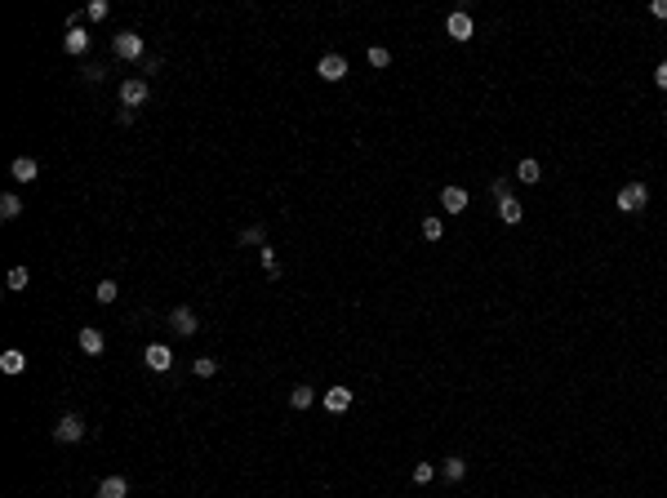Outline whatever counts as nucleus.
Instances as JSON below:
<instances>
[{
    "instance_id": "nucleus-16",
    "label": "nucleus",
    "mask_w": 667,
    "mask_h": 498,
    "mask_svg": "<svg viewBox=\"0 0 667 498\" xmlns=\"http://www.w3.org/2000/svg\"><path fill=\"white\" fill-rule=\"evenodd\" d=\"M23 365H27V356L18 352V347H9V352L0 356V370H5V374H23Z\"/></svg>"
},
{
    "instance_id": "nucleus-10",
    "label": "nucleus",
    "mask_w": 667,
    "mask_h": 498,
    "mask_svg": "<svg viewBox=\"0 0 667 498\" xmlns=\"http://www.w3.org/2000/svg\"><path fill=\"white\" fill-rule=\"evenodd\" d=\"M499 218L507 223V227H516V223L525 218V210H521V201H516V196H503V201H499Z\"/></svg>"
},
{
    "instance_id": "nucleus-5",
    "label": "nucleus",
    "mask_w": 667,
    "mask_h": 498,
    "mask_svg": "<svg viewBox=\"0 0 667 498\" xmlns=\"http://www.w3.org/2000/svg\"><path fill=\"white\" fill-rule=\"evenodd\" d=\"M169 325H174L178 334H187V338H192L196 330H201V321H196V312H192V307H174V312H169Z\"/></svg>"
},
{
    "instance_id": "nucleus-31",
    "label": "nucleus",
    "mask_w": 667,
    "mask_h": 498,
    "mask_svg": "<svg viewBox=\"0 0 667 498\" xmlns=\"http://www.w3.org/2000/svg\"><path fill=\"white\" fill-rule=\"evenodd\" d=\"M650 14H654V18H667V0H654V5H650Z\"/></svg>"
},
{
    "instance_id": "nucleus-11",
    "label": "nucleus",
    "mask_w": 667,
    "mask_h": 498,
    "mask_svg": "<svg viewBox=\"0 0 667 498\" xmlns=\"http://www.w3.org/2000/svg\"><path fill=\"white\" fill-rule=\"evenodd\" d=\"M440 205H445L449 214H463L467 210V192L463 187H445V192H440Z\"/></svg>"
},
{
    "instance_id": "nucleus-22",
    "label": "nucleus",
    "mask_w": 667,
    "mask_h": 498,
    "mask_svg": "<svg viewBox=\"0 0 667 498\" xmlns=\"http://www.w3.org/2000/svg\"><path fill=\"white\" fill-rule=\"evenodd\" d=\"M258 258H262V271H267V276H280V262H276V249H271V245H262Z\"/></svg>"
},
{
    "instance_id": "nucleus-25",
    "label": "nucleus",
    "mask_w": 667,
    "mask_h": 498,
    "mask_svg": "<svg viewBox=\"0 0 667 498\" xmlns=\"http://www.w3.org/2000/svg\"><path fill=\"white\" fill-rule=\"evenodd\" d=\"M116 280H98V303H116Z\"/></svg>"
},
{
    "instance_id": "nucleus-20",
    "label": "nucleus",
    "mask_w": 667,
    "mask_h": 498,
    "mask_svg": "<svg viewBox=\"0 0 667 498\" xmlns=\"http://www.w3.org/2000/svg\"><path fill=\"white\" fill-rule=\"evenodd\" d=\"M312 400H316L312 387H294V392H289V405H294V409H312Z\"/></svg>"
},
{
    "instance_id": "nucleus-17",
    "label": "nucleus",
    "mask_w": 667,
    "mask_h": 498,
    "mask_svg": "<svg viewBox=\"0 0 667 498\" xmlns=\"http://www.w3.org/2000/svg\"><path fill=\"white\" fill-rule=\"evenodd\" d=\"M192 374H196V378H214V374H218V361H214V356H196Z\"/></svg>"
},
{
    "instance_id": "nucleus-18",
    "label": "nucleus",
    "mask_w": 667,
    "mask_h": 498,
    "mask_svg": "<svg viewBox=\"0 0 667 498\" xmlns=\"http://www.w3.org/2000/svg\"><path fill=\"white\" fill-rule=\"evenodd\" d=\"M18 214H23V201H18V196H0V218L14 223Z\"/></svg>"
},
{
    "instance_id": "nucleus-4",
    "label": "nucleus",
    "mask_w": 667,
    "mask_h": 498,
    "mask_svg": "<svg viewBox=\"0 0 667 498\" xmlns=\"http://www.w3.org/2000/svg\"><path fill=\"white\" fill-rule=\"evenodd\" d=\"M316 71H321V80H343L347 76V58L343 54H325V58L316 63Z\"/></svg>"
},
{
    "instance_id": "nucleus-13",
    "label": "nucleus",
    "mask_w": 667,
    "mask_h": 498,
    "mask_svg": "<svg viewBox=\"0 0 667 498\" xmlns=\"http://www.w3.org/2000/svg\"><path fill=\"white\" fill-rule=\"evenodd\" d=\"M36 174H41V165H36L32 156H18V161H14V178H18V183H36Z\"/></svg>"
},
{
    "instance_id": "nucleus-3",
    "label": "nucleus",
    "mask_w": 667,
    "mask_h": 498,
    "mask_svg": "<svg viewBox=\"0 0 667 498\" xmlns=\"http://www.w3.org/2000/svg\"><path fill=\"white\" fill-rule=\"evenodd\" d=\"M80 436H84V422L76 414H63L58 427H54V440H58V445H71V440H80Z\"/></svg>"
},
{
    "instance_id": "nucleus-24",
    "label": "nucleus",
    "mask_w": 667,
    "mask_h": 498,
    "mask_svg": "<svg viewBox=\"0 0 667 498\" xmlns=\"http://www.w3.org/2000/svg\"><path fill=\"white\" fill-rule=\"evenodd\" d=\"M422 236H427V240H440V236H445V223H440V218H422Z\"/></svg>"
},
{
    "instance_id": "nucleus-14",
    "label": "nucleus",
    "mask_w": 667,
    "mask_h": 498,
    "mask_svg": "<svg viewBox=\"0 0 667 498\" xmlns=\"http://www.w3.org/2000/svg\"><path fill=\"white\" fill-rule=\"evenodd\" d=\"M125 494H129L125 476H107V481L98 485V498H125Z\"/></svg>"
},
{
    "instance_id": "nucleus-8",
    "label": "nucleus",
    "mask_w": 667,
    "mask_h": 498,
    "mask_svg": "<svg viewBox=\"0 0 667 498\" xmlns=\"http://www.w3.org/2000/svg\"><path fill=\"white\" fill-rule=\"evenodd\" d=\"M63 49H67V54H84V49H89V32H84V27H67Z\"/></svg>"
},
{
    "instance_id": "nucleus-19",
    "label": "nucleus",
    "mask_w": 667,
    "mask_h": 498,
    "mask_svg": "<svg viewBox=\"0 0 667 498\" xmlns=\"http://www.w3.org/2000/svg\"><path fill=\"white\" fill-rule=\"evenodd\" d=\"M440 472H445V481H463V476H467V463H463V458H445V463H440Z\"/></svg>"
},
{
    "instance_id": "nucleus-30",
    "label": "nucleus",
    "mask_w": 667,
    "mask_h": 498,
    "mask_svg": "<svg viewBox=\"0 0 667 498\" xmlns=\"http://www.w3.org/2000/svg\"><path fill=\"white\" fill-rule=\"evenodd\" d=\"M654 84H659V89H667V63H659V67H654Z\"/></svg>"
},
{
    "instance_id": "nucleus-9",
    "label": "nucleus",
    "mask_w": 667,
    "mask_h": 498,
    "mask_svg": "<svg viewBox=\"0 0 667 498\" xmlns=\"http://www.w3.org/2000/svg\"><path fill=\"white\" fill-rule=\"evenodd\" d=\"M347 405H352V392H347V387H330V392H325V409H330V414H347Z\"/></svg>"
},
{
    "instance_id": "nucleus-28",
    "label": "nucleus",
    "mask_w": 667,
    "mask_h": 498,
    "mask_svg": "<svg viewBox=\"0 0 667 498\" xmlns=\"http://www.w3.org/2000/svg\"><path fill=\"white\" fill-rule=\"evenodd\" d=\"M9 289H27V267H14V271H9Z\"/></svg>"
},
{
    "instance_id": "nucleus-23",
    "label": "nucleus",
    "mask_w": 667,
    "mask_h": 498,
    "mask_svg": "<svg viewBox=\"0 0 667 498\" xmlns=\"http://www.w3.org/2000/svg\"><path fill=\"white\" fill-rule=\"evenodd\" d=\"M107 0H89V5H84V18H93V23H102V18H107Z\"/></svg>"
},
{
    "instance_id": "nucleus-1",
    "label": "nucleus",
    "mask_w": 667,
    "mask_h": 498,
    "mask_svg": "<svg viewBox=\"0 0 667 498\" xmlns=\"http://www.w3.org/2000/svg\"><path fill=\"white\" fill-rule=\"evenodd\" d=\"M645 205H650V187L645 183H627L623 192H618V210L623 214H641Z\"/></svg>"
},
{
    "instance_id": "nucleus-15",
    "label": "nucleus",
    "mask_w": 667,
    "mask_h": 498,
    "mask_svg": "<svg viewBox=\"0 0 667 498\" xmlns=\"http://www.w3.org/2000/svg\"><path fill=\"white\" fill-rule=\"evenodd\" d=\"M80 352L84 356H102V334L98 330H80Z\"/></svg>"
},
{
    "instance_id": "nucleus-29",
    "label": "nucleus",
    "mask_w": 667,
    "mask_h": 498,
    "mask_svg": "<svg viewBox=\"0 0 667 498\" xmlns=\"http://www.w3.org/2000/svg\"><path fill=\"white\" fill-rule=\"evenodd\" d=\"M370 63H374V67H387V63H392V54H387V49H378V45H374V49H370Z\"/></svg>"
},
{
    "instance_id": "nucleus-27",
    "label": "nucleus",
    "mask_w": 667,
    "mask_h": 498,
    "mask_svg": "<svg viewBox=\"0 0 667 498\" xmlns=\"http://www.w3.org/2000/svg\"><path fill=\"white\" fill-rule=\"evenodd\" d=\"M240 245H262V227H245L240 231Z\"/></svg>"
},
{
    "instance_id": "nucleus-12",
    "label": "nucleus",
    "mask_w": 667,
    "mask_h": 498,
    "mask_svg": "<svg viewBox=\"0 0 667 498\" xmlns=\"http://www.w3.org/2000/svg\"><path fill=\"white\" fill-rule=\"evenodd\" d=\"M143 356H147V365H152V370H169V365H174V356H169V347H165V343H152Z\"/></svg>"
},
{
    "instance_id": "nucleus-6",
    "label": "nucleus",
    "mask_w": 667,
    "mask_h": 498,
    "mask_svg": "<svg viewBox=\"0 0 667 498\" xmlns=\"http://www.w3.org/2000/svg\"><path fill=\"white\" fill-rule=\"evenodd\" d=\"M120 102L138 111V102H147V80H134V76H129L125 84H120Z\"/></svg>"
},
{
    "instance_id": "nucleus-7",
    "label": "nucleus",
    "mask_w": 667,
    "mask_h": 498,
    "mask_svg": "<svg viewBox=\"0 0 667 498\" xmlns=\"http://www.w3.org/2000/svg\"><path fill=\"white\" fill-rule=\"evenodd\" d=\"M445 32L454 36V41H472V14H463V9H458V14H449L445 18Z\"/></svg>"
},
{
    "instance_id": "nucleus-2",
    "label": "nucleus",
    "mask_w": 667,
    "mask_h": 498,
    "mask_svg": "<svg viewBox=\"0 0 667 498\" xmlns=\"http://www.w3.org/2000/svg\"><path fill=\"white\" fill-rule=\"evenodd\" d=\"M111 49H116V58L138 63V58H143V36H138V32H120L116 41H111Z\"/></svg>"
},
{
    "instance_id": "nucleus-26",
    "label": "nucleus",
    "mask_w": 667,
    "mask_h": 498,
    "mask_svg": "<svg viewBox=\"0 0 667 498\" xmlns=\"http://www.w3.org/2000/svg\"><path fill=\"white\" fill-rule=\"evenodd\" d=\"M431 476H436V467H431V463H418L414 467V485H431Z\"/></svg>"
},
{
    "instance_id": "nucleus-21",
    "label": "nucleus",
    "mask_w": 667,
    "mask_h": 498,
    "mask_svg": "<svg viewBox=\"0 0 667 498\" xmlns=\"http://www.w3.org/2000/svg\"><path fill=\"white\" fill-rule=\"evenodd\" d=\"M516 178H521V183H539V178H543L539 161H521V165H516Z\"/></svg>"
}]
</instances>
